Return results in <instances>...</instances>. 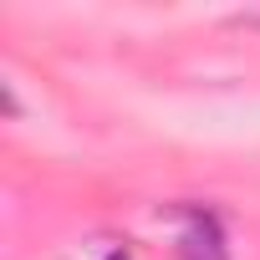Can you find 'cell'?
<instances>
[{
	"label": "cell",
	"instance_id": "1",
	"mask_svg": "<svg viewBox=\"0 0 260 260\" xmlns=\"http://www.w3.org/2000/svg\"><path fill=\"white\" fill-rule=\"evenodd\" d=\"M184 260H224V235L214 214H194V224L184 230Z\"/></svg>",
	"mask_w": 260,
	"mask_h": 260
}]
</instances>
